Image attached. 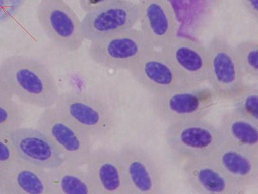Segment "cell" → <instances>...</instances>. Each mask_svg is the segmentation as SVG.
Masks as SVG:
<instances>
[{
	"label": "cell",
	"mask_w": 258,
	"mask_h": 194,
	"mask_svg": "<svg viewBox=\"0 0 258 194\" xmlns=\"http://www.w3.org/2000/svg\"><path fill=\"white\" fill-rule=\"evenodd\" d=\"M13 98L25 105L46 109L56 105L60 92L51 71L42 62L23 55H11L0 64Z\"/></svg>",
	"instance_id": "6da1fadb"
},
{
	"label": "cell",
	"mask_w": 258,
	"mask_h": 194,
	"mask_svg": "<svg viewBox=\"0 0 258 194\" xmlns=\"http://www.w3.org/2000/svg\"><path fill=\"white\" fill-rule=\"evenodd\" d=\"M54 106L93 140L109 137L116 129L114 110L95 96L78 91L67 92L60 93Z\"/></svg>",
	"instance_id": "7a4b0ae2"
},
{
	"label": "cell",
	"mask_w": 258,
	"mask_h": 194,
	"mask_svg": "<svg viewBox=\"0 0 258 194\" xmlns=\"http://www.w3.org/2000/svg\"><path fill=\"white\" fill-rule=\"evenodd\" d=\"M165 140L172 153L184 161L211 158L225 140L220 128L205 117L169 124Z\"/></svg>",
	"instance_id": "3957f363"
},
{
	"label": "cell",
	"mask_w": 258,
	"mask_h": 194,
	"mask_svg": "<svg viewBox=\"0 0 258 194\" xmlns=\"http://www.w3.org/2000/svg\"><path fill=\"white\" fill-rule=\"evenodd\" d=\"M153 48L141 30L134 27L91 41L89 55L103 68L128 71Z\"/></svg>",
	"instance_id": "277c9868"
},
{
	"label": "cell",
	"mask_w": 258,
	"mask_h": 194,
	"mask_svg": "<svg viewBox=\"0 0 258 194\" xmlns=\"http://www.w3.org/2000/svg\"><path fill=\"white\" fill-rule=\"evenodd\" d=\"M206 47L207 83L219 99L234 100L243 92L247 83L233 47L224 38L215 36Z\"/></svg>",
	"instance_id": "5b68a950"
},
{
	"label": "cell",
	"mask_w": 258,
	"mask_h": 194,
	"mask_svg": "<svg viewBox=\"0 0 258 194\" xmlns=\"http://www.w3.org/2000/svg\"><path fill=\"white\" fill-rule=\"evenodd\" d=\"M36 128L54 142L69 163L85 165L93 150L94 140L56 107L43 111Z\"/></svg>",
	"instance_id": "8992f818"
},
{
	"label": "cell",
	"mask_w": 258,
	"mask_h": 194,
	"mask_svg": "<svg viewBox=\"0 0 258 194\" xmlns=\"http://www.w3.org/2000/svg\"><path fill=\"white\" fill-rule=\"evenodd\" d=\"M37 18L53 45L63 52H77L84 44L82 21L64 0H41Z\"/></svg>",
	"instance_id": "52a82bcc"
},
{
	"label": "cell",
	"mask_w": 258,
	"mask_h": 194,
	"mask_svg": "<svg viewBox=\"0 0 258 194\" xmlns=\"http://www.w3.org/2000/svg\"><path fill=\"white\" fill-rule=\"evenodd\" d=\"M211 87H192L153 95L152 108L156 116L168 124L205 118L218 101Z\"/></svg>",
	"instance_id": "ba28073f"
},
{
	"label": "cell",
	"mask_w": 258,
	"mask_h": 194,
	"mask_svg": "<svg viewBox=\"0 0 258 194\" xmlns=\"http://www.w3.org/2000/svg\"><path fill=\"white\" fill-rule=\"evenodd\" d=\"M117 152L125 172L128 193L162 192L164 170L154 154L135 145L123 146Z\"/></svg>",
	"instance_id": "9c48e42d"
},
{
	"label": "cell",
	"mask_w": 258,
	"mask_h": 194,
	"mask_svg": "<svg viewBox=\"0 0 258 194\" xmlns=\"http://www.w3.org/2000/svg\"><path fill=\"white\" fill-rule=\"evenodd\" d=\"M128 71L153 96L195 87L182 77L160 48L145 53Z\"/></svg>",
	"instance_id": "30bf717a"
},
{
	"label": "cell",
	"mask_w": 258,
	"mask_h": 194,
	"mask_svg": "<svg viewBox=\"0 0 258 194\" xmlns=\"http://www.w3.org/2000/svg\"><path fill=\"white\" fill-rule=\"evenodd\" d=\"M140 7L129 0H112L85 14L82 28L85 40H98L134 28L139 22Z\"/></svg>",
	"instance_id": "8fae6325"
},
{
	"label": "cell",
	"mask_w": 258,
	"mask_h": 194,
	"mask_svg": "<svg viewBox=\"0 0 258 194\" xmlns=\"http://www.w3.org/2000/svg\"><path fill=\"white\" fill-rule=\"evenodd\" d=\"M160 50L192 87L207 82V47L197 39L177 35Z\"/></svg>",
	"instance_id": "7c38bea8"
},
{
	"label": "cell",
	"mask_w": 258,
	"mask_h": 194,
	"mask_svg": "<svg viewBox=\"0 0 258 194\" xmlns=\"http://www.w3.org/2000/svg\"><path fill=\"white\" fill-rule=\"evenodd\" d=\"M18 158L50 170L63 165V154L46 134L38 128H19L9 132Z\"/></svg>",
	"instance_id": "4fadbf2b"
},
{
	"label": "cell",
	"mask_w": 258,
	"mask_h": 194,
	"mask_svg": "<svg viewBox=\"0 0 258 194\" xmlns=\"http://www.w3.org/2000/svg\"><path fill=\"white\" fill-rule=\"evenodd\" d=\"M140 30L154 48H161L178 35L179 22L170 0H140Z\"/></svg>",
	"instance_id": "5bb4252c"
},
{
	"label": "cell",
	"mask_w": 258,
	"mask_h": 194,
	"mask_svg": "<svg viewBox=\"0 0 258 194\" xmlns=\"http://www.w3.org/2000/svg\"><path fill=\"white\" fill-rule=\"evenodd\" d=\"M85 166L98 194H128L117 150L106 148L93 150Z\"/></svg>",
	"instance_id": "9a60e30c"
},
{
	"label": "cell",
	"mask_w": 258,
	"mask_h": 194,
	"mask_svg": "<svg viewBox=\"0 0 258 194\" xmlns=\"http://www.w3.org/2000/svg\"><path fill=\"white\" fill-rule=\"evenodd\" d=\"M183 172L196 192L205 194H240L246 191L223 172L211 158L183 161Z\"/></svg>",
	"instance_id": "2e32d148"
},
{
	"label": "cell",
	"mask_w": 258,
	"mask_h": 194,
	"mask_svg": "<svg viewBox=\"0 0 258 194\" xmlns=\"http://www.w3.org/2000/svg\"><path fill=\"white\" fill-rule=\"evenodd\" d=\"M228 177L245 190L258 182V155L225 141L211 157Z\"/></svg>",
	"instance_id": "e0dca14e"
},
{
	"label": "cell",
	"mask_w": 258,
	"mask_h": 194,
	"mask_svg": "<svg viewBox=\"0 0 258 194\" xmlns=\"http://www.w3.org/2000/svg\"><path fill=\"white\" fill-rule=\"evenodd\" d=\"M5 194H51L48 171L18 158L6 172Z\"/></svg>",
	"instance_id": "ac0fdd59"
},
{
	"label": "cell",
	"mask_w": 258,
	"mask_h": 194,
	"mask_svg": "<svg viewBox=\"0 0 258 194\" xmlns=\"http://www.w3.org/2000/svg\"><path fill=\"white\" fill-rule=\"evenodd\" d=\"M225 141L258 155V124L234 110L223 115L220 126Z\"/></svg>",
	"instance_id": "d6986e66"
},
{
	"label": "cell",
	"mask_w": 258,
	"mask_h": 194,
	"mask_svg": "<svg viewBox=\"0 0 258 194\" xmlns=\"http://www.w3.org/2000/svg\"><path fill=\"white\" fill-rule=\"evenodd\" d=\"M51 194H98L86 170L66 162L48 170Z\"/></svg>",
	"instance_id": "ffe728a7"
},
{
	"label": "cell",
	"mask_w": 258,
	"mask_h": 194,
	"mask_svg": "<svg viewBox=\"0 0 258 194\" xmlns=\"http://www.w3.org/2000/svg\"><path fill=\"white\" fill-rule=\"evenodd\" d=\"M233 47L245 80H258V43L256 40L241 41Z\"/></svg>",
	"instance_id": "44dd1931"
},
{
	"label": "cell",
	"mask_w": 258,
	"mask_h": 194,
	"mask_svg": "<svg viewBox=\"0 0 258 194\" xmlns=\"http://www.w3.org/2000/svg\"><path fill=\"white\" fill-rule=\"evenodd\" d=\"M26 119L24 106L13 99H0V130L11 131L22 126Z\"/></svg>",
	"instance_id": "7402d4cb"
},
{
	"label": "cell",
	"mask_w": 258,
	"mask_h": 194,
	"mask_svg": "<svg viewBox=\"0 0 258 194\" xmlns=\"http://www.w3.org/2000/svg\"><path fill=\"white\" fill-rule=\"evenodd\" d=\"M232 110L240 113L258 124V87L255 84H246L243 92L234 100Z\"/></svg>",
	"instance_id": "603a6c76"
},
{
	"label": "cell",
	"mask_w": 258,
	"mask_h": 194,
	"mask_svg": "<svg viewBox=\"0 0 258 194\" xmlns=\"http://www.w3.org/2000/svg\"><path fill=\"white\" fill-rule=\"evenodd\" d=\"M9 132L10 131L0 130V170L5 177L6 172L18 159Z\"/></svg>",
	"instance_id": "cb8c5ba5"
},
{
	"label": "cell",
	"mask_w": 258,
	"mask_h": 194,
	"mask_svg": "<svg viewBox=\"0 0 258 194\" xmlns=\"http://www.w3.org/2000/svg\"><path fill=\"white\" fill-rule=\"evenodd\" d=\"M110 1L112 0H79V3L81 8L87 13Z\"/></svg>",
	"instance_id": "d4e9b609"
},
{
	"label": "cell",
	"mask_w": 258,
	"mask_h": 194,
	"mask_svg": "<svg viewBox=\"0 0 258 194\" xmlns=\"http://www.w3.org/2000/svg\"><path fill=\"white\" fill-rule=\"evenodd\" d=\"M246 12L255 21L258 19V0H241Z\"/></svg>",
	"instance_id": "484cf974"
},
{
	"label": "cell",
	"mask_w": 258,
	"mask_h": 194,
	"mask_svg": "<svg viewBox=\"0 0 258 194\" xmlns=\"http://www.w3.org/2000/svg\"><path fill=\"white\" fill-rule=\"evenodd\" d=\"M13 99L14 98L12 94H11L10 90L9 89L8 85L6 84L1 69H0V99L9 100V99Z\"/></svg>",
	"instance_id": "4316f807"
},
{
	"label": "cell",
	"mask_w": 258,
	"mask_h": 194,
	"mask_svg": "<svg viewBox=\"0 0 258 194\" xmlns=\"http://www.w3.org/2000/svg\"><path fill=\"white\" fill-rule=\"evenodd\" d=\"M5 186H6V177L0 170V194H5Z\"/></svg>",
	"instance_id": "83f0119b"
}]
</instances>
